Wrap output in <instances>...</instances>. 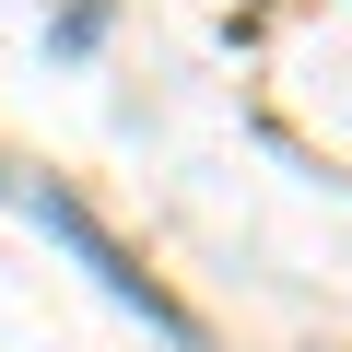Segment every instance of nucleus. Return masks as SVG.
<instances>
[{
  "label": "nucleus",
  "mask_w": 352,
  "mask_h": 352,
  "mask_svg": "<svg viewBox=\"0 0 352 352\" xmlns=\"http://www.w3.org/2000/svg\"><path fill=\"white\" fill-rule=\"evenodd\" d=\"M36 212H47V235H59V247H71V258H82V270H94V282H106L118 305H141V317H153L164 340H188V352H200V317H188V305H176V294H164V282L141 270V247H118V235H106V223H94V212H82L71 188H36Z\"/></svg>",
  "instance_id": "1"
}]
</instances>
